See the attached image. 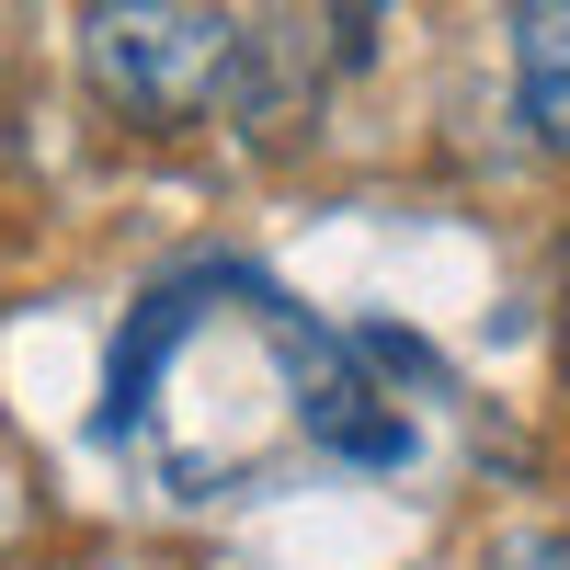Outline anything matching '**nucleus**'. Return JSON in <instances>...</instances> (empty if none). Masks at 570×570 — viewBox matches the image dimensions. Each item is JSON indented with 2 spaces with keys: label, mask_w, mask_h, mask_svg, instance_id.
I'll return each instance as SVG.
<instances>
[{
  "label": "nucleus",
  "mask_w": 570,
  "mask_h": 570,
  "mask_svg": "<svg viewBox=\"0 0 570 570\" xmlns=\"http://www.w3.org/2000/svg\"><path fill=\"white\" fill-rule=\"evenodd\" d=\"M104 434L171 502H228V491H263L285 456L400 468L411 411L365 376V343H331L285 285L206 263V274H171L126 320Z\"/></svg>",
  "instance_id": "f257e3e1"
},
{
  "label": "nucleus",
  "mask_w": 570,
  "mask_h": 570,
  "mask_svg": "<svg viewBox=\"0 0 570 570\" xmlns=\"http://www.w3.org/2000/svg\"><path fill=\"white\" fill-rule=\"evenodd\" d=\"M80 69L126 126H195L240 91V23L206 0H91Z\"/></svg>",
  "instance_id": "f03ea898"
},
{
  "label": "nucleus",
  "mask_w": 570,
  "mask_h": 570,
  "mask_svg": "<svg viewBox=\"0 0 570 570\" xmlns=\"http://www.w3.org/2000/svg\"><path fill=\"white\" fill-rule=\"evenodd\" d=\"M513 104L537 149L570 160V0H513Z\"/></svg>",
  "instance_id": "7ed1b4c3"
},
{
  "label": "nucleus",
  "mask_w": 570,
  "mask_h": 570,
  "mask_svg": "<svg viewBox=\"0 0 570 570\" xmlns=\"http://www.w3.org/2000/svg\"><path fill=\"white\" fill-rule=\"evenodd\" d=\"M491 570H570V537H559V525H513V537L491 548Z\"/></svg>",
  "instance_id": "20e7f679"
},
{
  "label": "nucleus",
  "mask_w": 570,
  "mask_h": 570,
  "mask_svg": "<svg viewBox=\"0 0 570 570\" xmlns=\"http://www.w3.org/2000/svg\"><path fill=\"white\" fill-rule=\"evenodd\" d=\"M331 12H343V23H354V35H365V23H376V12H389V0H331Z\"/></svg>",
  "instance_id": "39448f33"
}]
</instances>
